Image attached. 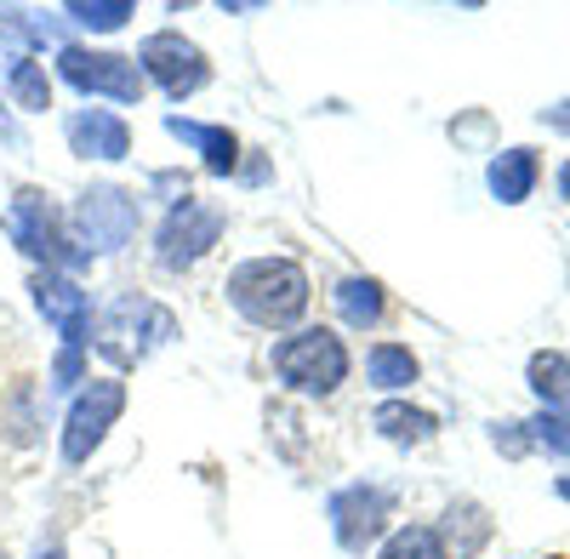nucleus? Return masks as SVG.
<instances>
[{
  "label": "nucleus",
  "instance_id": "22",
  "mask_svg": "<svg viewBox=\"0 0 570 559\" xmlns=\"http://www.w3.org/2000/svg\"><path fill=\"white\" fill-rule=\"evenodd\" d=\"M63 18L91 29V35H109V29H126V18H137V7L131 0H69Z\"/></svg>",
  "mask_w": 570,
  "mask_h": 559
},
{
  "label": "nucleus",
  "instance_id": "1",
  "mask_svg": "<svg viewBox=\"0 0 570 559\" xmlns=\"http://www.w3.org/2000/svg\"><path fill=\"white\" fill-rule=\"evenodd\" d=\"M228 303L240 320L263 325V332H285L297 325L314 303V286H308V268L297 257H252L228 274Z\"/></svg>",
  "mask_w": 570,
  "mask_h": 559
},
{
  "label": "nucleus",
  "instance_id": "31",
  "mask_svg": "<svg viewBox=\"0 0 570 559\" xmlns=\"http://www.w3.org/2000/svg\"><path fill=\"white\" fill-rule=\"evenodd\" d=\"M46 559H63V553H58V548H52V553H46Z\"/></svg>",
  "mask_w": 570,
  "mask_h": 559
},
{
  "label": "nucleus",
  "instance_id": "19",
  "mask_svg": "<svg viewBox=\"0 0 570 559\" xmlns=\"http://www.w3.org/2000/svg\"><path fill=\"white\" fill-rule=\"evenodd\" d=\"M365 377H371L376 394H400V389H411V383L422 377V365H416V354H411L405 343H371Z\"/></svg>",
  "mask_w": 570,
  "mask_h": 559
},
{
  "label": "nucleus",
  "instance_id": "23",
  "mask_svg": "<svg viewBox=\"0 0 570 559\" xmlns=\"http://www.w3.org/2000/svg\"><path fill=\"white\" fill-rule=\"evenodd\" d=\"M525 429H531V445H537V451L570 462V416H564V411H537Z\"/></svg>",
  "mask_w": 570,
  "mask_h": 559
},
{
  "label": "nucleus",
  "instance_id": "5",
  "mask_svg": "<svg viewBox=\"0 0 570 559\" xmlns=\"http://www.w3.org/2000/svg\"><path fill=\"white\" fill-rule=\"evenodd\" d=\"M58 80L75 86L80 98H109V104H142V91H149L137 58L104 52V46H63L58 52Z\"/></svg>",
  "mask_w": 570,
  "mask_h": 559
},
{
  "label": "nucleus",
  "instance_id": "24",
  "mask_svg": "<svg viewBox=\"0 0 570 559\" xmlns=\"http://www.w3.org/2000/svg\"><path fill=\"white\" fill-rule=\"evenodd\" d=\"M0 35H12V40H23V46H40L46 35V23H29V12H18V7H0Z\"/></svg>",
  "mask_w": 570,
  "mask_h": 559
},
{
  "label": "nucleus",
  "instance_id": "15",
  "mask_svg": "<svg viewBox=\"0 0 570 559\" xmlns=\"http://www.w3.org/2000/svg\"><path fill=\"white\" fill-rule=\"evenodd\" d=\"M331 303H337V314H343L348 332H371V325H383V314H389V297H383V286H376L371 274H348V280H337Z\"/></svg>",
  "mask_w": 570,
  "mask_h": 559
},
{
  "label": "nucleus",
  "instance_id": "3",
  "mask_svg": "<svg viewBox=\"0 0 570 559\" xmlns=\"http://www.w3.org/2000/svg\"><path fill=\"white\" fill-rule=\"evenodd\" d=\"M171 337H177V314L155 297H142V292H120L98 320H91V343H98V354H109L115 365H142Z\"/></svg>",
  "mask_w": 570,
  "mask_h": 559
},
{
  "label": "nucleus",
  "instance_id": "16",
  "mask_svg": "<svg viewBox=\"0 0 570 559\" xmlns=\"http://www.w3.org/2000/svg\"><path fill=\"white\" fill-rule=\"evenodd\" d=\"M434 531H440V542H451V548H445L451 559H473V553L491 542V514H485L480 502H451Z\"/></svg>",
  "mask_w": 570,
  "mask_h": 559
},
{
  "label": "nucleus",
  "instance_id": "12",
  "mask_svg": "<svg viewBox=\"0 0 570 559\" xmlns=\"http://www.w3.org/2000/svg\"><path fill=\"white\" fill-rule=\"evenodd\" d=\"M63 137L80 160H126L131 155V126L115 109H75L63 120Z\"/></svg>",
  "mask_w": 570,
  "mask_h": 559
},
{
  "label": "nucleus",
  "instance_id": "18",
  "mask_svg": "<svg viewBox=\"0 0 570 559\" xmlns=\"http://www.w3.org/2000/svg\"><path fill=\"white\" fill-rule=\"evenodd\" d=\"M0 75H7V98L23 109V115H40L52 109V80H46V63H35L29 52H12L0 58Z\"/></svg>",
  "mask_w": 570,
  "mask_h": 559
},
{
  "label": "nucleus",
  "instance_id": "27",
  "mask_svg": "<svg viewBox=\"0 0 570 559\" xmlns=\"http://www.w3.org/2000/svg\"><path fill=\"white\" fill-rule=\"evenodd\" d=\"M542 126H553V131H570V98H559L553 109H542Z\"/></svg>",
  "mask_w": 570,
  "mask_h": 559
},
{
  "label": "nucleus",
  "instance_id": "32",
  "mask_svg": "<svg viewBox=\"0 0 570 559\" xmlns=\"http://www.w3.org/2000/svg\"><path fill=\"white\" fill-rule=\"evenodd\" d=\"M0 559H7V553H0Z\"/></svg>",
  "mask_w": 570,
  "mask_h": 559
},
{
  "label": "nucleus",
  "instance_id": "21",
  "mask_svg": "<svg viewBox=\"0 0 570 559\" xmlns=\"http://www.w3.org/2000/svg\"><path fill=\"white\" fill-rule=\"evenodd\" d=\"M376 559H451L440 531L434 526H400L383 537V548H376Z\"/></svg>",
  "mask_w": 570,
  "mask_h": 559
},
{
  "label": "nucleus",
  "instance_id": "10",
  "mask_svg": "<svg viewBox=\"0 0 570 559\" xmlns=\"http://www.w3.org/2000/svg\"><path fill=\"white\" fill-rule=\"evenodd\" d=\"M7 235H12V246H18L23 257H35L40 268H58V274H63V263H86V257H69V252H63V246H69L63 217H58V206L46 200L40 189H18V195H12V206H7Z\"/></svg>",
  "mask_w": 570,
  "mask_h": 559
},
{
  "label": "nucleus",
  "instance_id": "6",
  "mask_svg": "<svg viewBox=\"0 0 570 559\" xmlns=\"http://www.w3.org/2000/svg\"><path fill=\"white\" fill-rule=\"evenodd\" d=\"M137 69H142L149 86H160L171 104H183V98H195L200 86H212V58L183 29H155L137 46Z\"/></svg>",
  "mask_w": 570,
  "mask_h": 559
},
{
  "label": "nucleus",
  "instance_id": "28",
  "mask_svg": "<svg viewBox=\"0 0 570 559\" xmlns=\"http://www.w3.org/2000/svg\"><path fill=\"white\" fill-rule=\"evenodd\" d=\"M0 144H12V149H23V126L7 115V109H0Z\"/></svg>",
  "mask_w": 570,
  "mask_h": 559
},
{
  "label": "nucleus",
  "instance_id": "11",
  "mask_svg": "<svg viewBox=\"0 0 570 559\" xmlns=\"http://www.w3.org/2000/svg\"><path fill=\"white\" fill-rule=\"evenodd\" d=\"M29 292H35L40 320L63 337V349H86L91 343V320H98V314H91V292L80 286V280H69L58 268H40L29 280Z\"/></svg>",
  "mask_w": 570,
  "mask_h": 559
},
{
  "label": "nucleus",
  "instance_id": "9",
  "mask_svg": "<svg viewBox=\"0 0 570 559\" xmlns=\"http://www.w3.org/2000/svg\"><path fill=\"white\" fill-rule=\"evenodd\" d=\"M325 520H331V531H337V548H343V553H365L371 542L389 537L394 491H389V486H365V480H360V486H343V491H331Z\"/></svg>",
  "mask_w": 570,
  "mask_h": 559
},
{
  "label": "nucleus",
  "instance_id": "17",
  "mask_svg": "<svg viewBox=\"0 0 570 559\" xmlns=\"http://www.w3.org/2000/svg\"><path fill=\"white\" fill-rule=\"evenodd\" d=\"M525 383L542 400V411H564L570 416V354L564 349H537L525 365Z\"/></svg>",
  "mask_w": 570,
  "mask_h": 559
},
{
  "label": "nucleus",
  "instance_id": "29",
  "mask_svg": "<svg viewBox=\"0 0 570 559\" xmlns=\"http://www.w3.org/2000/svg\"><path fill=\"white\" fill-rule=\"evenodd\" d=\"M559 200H570V160L559 166Z\"/></svg>",
  "mask_w": 570,
  "mask_h": 559
},
{
  "label": "nucleus",
  "instance_id": "13",
  "mask_svg": "<svg viewBox=\"0 0 570 559\" xmlns=\"http://www.w3.org/2000/svg\"><path fill=\"white\" fill-rule=\"evenodd\" d=\"M166 131L177 137V144H188L200 155V166L212 177H228L234 166H240V144H234L228 126H206V120H183V115H166Z\"/></svg>",
  "mask_w": 570,
  "mask_h": 559
},
{
  "label": "nucleus",
  "instance_id": "25",
  "mask_svg": "<svg viewBox=\"0 0 570 559\" xmlns=\"http://www.w3.org/2000/svg\"><path fill=\"white\" fill-rule=\"evenodd\" d=\"M491 445L508 451V457H525L531 451V429L525 423H491Z\"/></svg>",
  "mask_w": 570,
  "mask_h": 559
},
{
  "label": "nucleus",
  "instance_id": "14",
  "mask_svg": "<svg viewBox=\"0 0 570 559\" xmlns=\"http://www.w3.org/2000/svg\"><path fill=\"white\" fill-rule=\"evenodd\" d=\"M537 183H542L537 149H502V155H491V166H485V189H491V200H502V206H525V200L537 195Z\"/></svg>",
  "mask_w": 570,
  "mask_h": 559
},
{
  "label": "nucleus",
  "instance_id": "20",
  "mask_svg": "<svg viewBox=\"0 0 570 559\" xmlns=\"http://www.w3.org/2000/svg\"><path fill=\"white\" fill-rule=\"evenodd\" d=\"M371 429L383 434L389 445H428L434 440V411H422V405H400V400H389V405H376V416H371Z\"/></svg>",
  "mask_w": 570,
  "mask_h": 559
},
{
  "label": "nucleus",
  "instance_id": "7",
  "mask_svg": "<svg viewBox=\"0 0 570 559\" xmlns=\"http://www.w3.org/2000/svg\"><path fill=\"white\" fill-rule=\"evenodd\" d=\"M120 411H126V383L120 377H86L80 383V394L63 411V462L69 469H80V462L109 440Z\"/></svg>",
  "mask_w": 570,
  "mask_h": 559
},
{
  "label": "nucleus",
  "instance_id": "4",
  "mask_svg": "<svg viewBox=\"0 0 570 559\" xmlns=\"http://www.w3.org/2000/svg\"><path fill=\"white\" fill-rule=\"evenodd\" d=\"M75 241H80V257H115L137 241L142 228V200L120 183H91V189L75 200Z\"/></svg>",
  "mask_w": 570,
  "mask_h": 559
},
{
  "label": "nucleus",
  "instance_id": "2",
  "mask_svg": "<svg viewBox=\"0 0 570 559\" xmlns=\"http://www.w3.org/2000/svg\"><path fill=\"white\" fill-rule=\"evenodd\" d=\"M268 365L274 377L292 389V394H308V400H331L343 383H348V343L337 332H325V325H303V332L279 337L268 349Z\"/></svg>",
  "mask_w": 570,
  "mask_h": 559
},
{
  "label": "nucleus",
  "instance_id": "26",
  "mask_svg": "<svg viewBox=\"0 0 570 559\" xmlns=\"http://www.w3.org/2000/svg\"><path fill=\"white\" fill-rule=\"evenodd\" d=\"M75 383H86L80 349H58V365H52V389H75Z\"/></svg>",
  "mask_w": 570,
  "mask_h": 559
},
{
  "label": "nucleus",
  "instance_id": "30",
  "mask_svg": "<svg viewBox=\"0 0 570 559\" xmlns=\"http://www.w3.org/2000/svg\"><path fill=\"white\" fill-rule=\"evenodd\" d=\"M553 491H559V497L570 502V474H564V480H553Z\"/></svg>",
  "mask_w": 570,
  "mask_h": 559
},
{
  "label": "nucleus",
  "instance_id": "8",
  "mask_svg": "<svg viewBox=\"0 0 570 559\" xmlns=\"http://www.w3.org/2000/svg\"><path fill=\"white\" fill-rule=\"evenodd\" d=\"M223 228H228V217H223L217 206H206V200H195V195H177L171 212H166V223H160V235H155L160 268H171V274L195 268V263L223 241Z\"/></svg>",
  "mask_w": 570,
  "mask_h": 559
}]
</instances>
